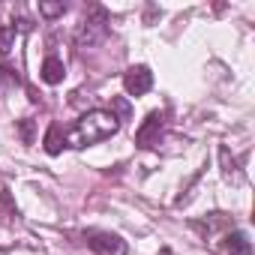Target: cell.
Here are the masks:
<instances>
[{
	"instance_id": "obj_1",
	"label": "cell",
	"mask_w": 255,
	"mask_h": 255,
	"mask_svg": "<svg viewBox=\"0 0 255 255\" xmlns=\"http://www.w3.org/2000/svg\"><path fill=\"white\" fill-rule=\"evenodd\" d=\"M117 129H120V120H117L111 111L96 108V111L81 114L63 135H66V147L81 150V147H90V144H99V141L117 135Z\"/></svg>"
},
{
	"instance_id": "obj_2",
	"label": "cell",
	"mask_w": 255,
	"mask_h": 255,
	"mask_svg": "<svg viewBox=\"0 0 255 255\" xmlns=\"http://www.w3.org/2000/svg\"><path fill=\"white\" fill-rule=\"evenodd\" d=\"M108 36V12L102 6H90V12L84 15V21L78 24L75 30V45L78 51H87V48H96L102 45Z\"/></svg>"
},
{
	"instance_id": "obj_3",
	"label": "cell",
	"mask_w": 255,
	"mask_h": 255,
	"mask_svg": "<svg viewBox=\"0 0 255 255\" xmlns=\"http://www.w3.org/2000/svg\"><path fill=\"white\" fill-rule=\"evenodd\" d=\"M84 243L96 255H126V243L111 231H84Z\"/></svg>"
},
{
	"instance_id": "obj_4",
	"label": "cell",
	"mask_w": 255,
	"mask_h": 255,
	"mask_svg": "<svg viewBox=\"0 0 255 255\" xmlns=\"http://www.w3.org/2000/svg\"><path fill=\"white\" fill-rule=\"evenodd\" d=\"M162 129H165V114L162 111H150L144 117V123L138 126V132H135V144L138 147H156L159 138H162Z\"/></svg>"
},
{
	"instance_id": "obj_5",
	"label": "cell",
	"mask_w": 255,
	"mask_h": 255,
	"mask_svg": "<svg viewBox=\"0 0 255 255\" xmlns=\"http://www.w3.org/2000/svg\"><path fill=\"white\" fill-rule=\"evenodd\" d=\"M123 87L129 96H144L153 87V72L147 66H129L123 72Z\"/></svg>"
},
{
	"instance_id": "obj_6",
	"label": "cell",
	"mask_w": 255,
	"mask_h": 255,
	"mask_svg": "<svg viewBox=\"0 0 255 255\" xmlns=\"http://www.w3.org/2000/svg\"><path fill=\"white\" fill-rule=\"evenodd\" d=\"M222 252L225 255H252V240L243 231H228L222 237Z\"/></svg>"
},
{
	"instance_id": "obj_7",
	"label": "cell",
	"mask_w": 255,
	"mask_h": 255,
	"mask_svg": "<svg viewBox=\"0 0 255 255\" xmlns=\"http://www.w3.org/2000/svg\"><path fill=\"white\" fill-rule=\"evenodd\" d=\"M39 75H42V81L45 84H60L63 81V75H66V66H63V60L60 57H45L42 60V69H39Z\"/></svg>"
},
{
	"instance_id": "obj_8",
	"label": "cell",
	"mask_w": 255,
	"mask_h": 255,
	"mask_svg": "<svg viewBox=\"0 0 255 255\" xmlns=\"http://www.w3.org/2000/svg\"><path fill=\"white\" fill-rule=\"evenodd\" d=\"M42 144H45V153H48V156H57V153L66 147V135H63V129H60V123H51V126H48Z\"/></svg>"
},
{
	"instance_id": "obj_9",
	"label": "cell",
	"mask_w": 255,
	"mask_h": 255,
	"mask_svg": "<svg viewBox=\"0 0 255 255\" xmlns=\"http://www.w3.org/2000/svg\"><path fill=\"white\" fill-rule=\"evenodd\" d=\"M228 225H231V216H225V213H210V219L192 222V228H198V231H216V228H228Z\"/></svg>"
},
{
	"instance_id": "obj_10",
	"label": "cell",
	"mask_w": 255,
	"mask_h": 255,
	"mask_svg": "<svg viewBox=\"0 0 255 255\" xmlns=\"http://www.w3.org/2000/svg\"><path fill=\"white\" fill-rule=\"evenodd\" d=\"M12 45H15V24L12 27H0V54L12 51Z\"/></svg>"
},
{
	"instance_id": "obj_11",
	"label": "cell",
	"mask_w": 255,
	"mask_h": 255,
	"mask_svg": "<svg viewBox=\"0 0 255 255\" xmlns=\"http://www.w3.org/2000/svg\"><path fill=\"white\" fill-rule=\"evenodd\" d=\"M39 12L45 18H57V15L66 12V3H63V0H57V3H48V0H45V3H39Z\"/></svg>"
},
{
	"instance_id": "obj_12",
	"label": "cell",
	"mask_w": 255,
	"mask_h": 255,
	"mask_svg": "<svg viewBox=\"0 0 255 255\" xmlns=\"http://www.w3.org/2000/svg\"><path fill=\"white\" fill-rule=\"evenodd\" d=\"M111 114L117 120H129V102H123V99H111Z\"/></svg>"
},
{
	"instance_id": "obj_13",
	"label": "cell",
	"mask_w": 255,
	"mask_h": 255,
	"mask_svg": "<svg viewBox=\"0 0 255 255\" xmlns=\"http://www.w3.org/2000/svg\"><path fill=\"white\" fill-rule=\"evenodd\" d=\"M21 78H18V72L12 69V66H0V84H18Z\"/></svg>"
},
{
	"instance_id": "obj_14",
	"label": "cell",
	"mask_w": 255,
	"mask_h": 255,
	"mask_svg": "<svg viewBox=\"0 0 255 255\" xmlns=\"http://www.w3.org/2000/svg\"><path fill=\"white\" fill-rule=\"evenodd\" d=\"M30 129H33V123L30 120H21V135H24V141H30Z\"/></svg>"
}]
</instances>
